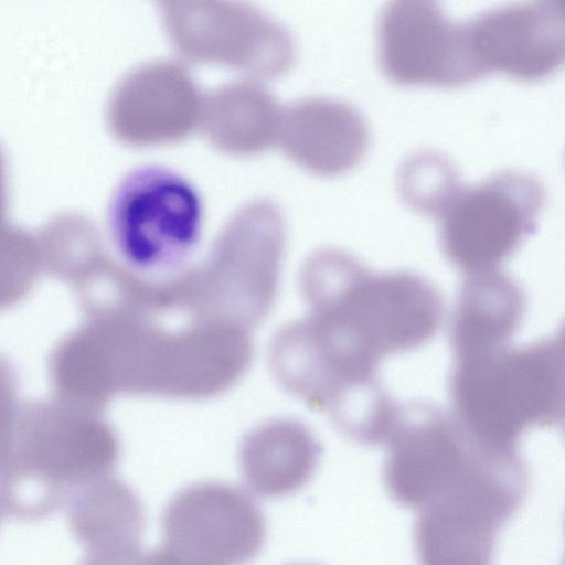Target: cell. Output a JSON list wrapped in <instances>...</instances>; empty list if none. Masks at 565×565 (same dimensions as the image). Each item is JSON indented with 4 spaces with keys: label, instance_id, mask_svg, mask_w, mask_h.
Instances as JSON below:
<instances>
[{
    "label": "cell",
    "instance_id": "obj_1",
    "mask_svg": "<svg viewBox=\"0 0 565 565\" xmlns=\"http://www.w3.org/2000/svg\"><path fill=\"white\" fill-rule=\"evenodd\" d=\"M299 289L309 311L341 320L382 359L423 345L443 320V299L429 280L406 270L373 273L339 248L306 259Z\"/></svg>",
    "mask_w": 565,
    "mask_h": 565
},
{
    "label": "cell",
    "instance_id": "obj_2",
    "mask_svg": "<svg viewBox=\"0 0 565 565\" xmlns=\"http://www.w3.org/2000/svg\"><path fill=\"white\" fill-rule=\"evenodd\" d=\"M452 415L482 445L516 452L523 430L565 414V363L553 341L455 359Z\"/></svg>",
    "mask_w": 565,
    "mask_h": 565
},
{
    "label": "cell",
    "instance_id": "obj_3",
    "mask_svg": "<svg viewBox=\"0 0 565 565\" xmlns=\"http://www.w3.org/2000/svg\"><path fill=\"white\" fill-rule=\"evenodd\" d=\"M202 200L178 172L145 164L125 174L111 194L107 228L127 269L166 278L184 268L202 232Z\"/></svg>",
    "mask_w": 565,
    "mask_h": 565
},
{
    "label": "cell",
    "instance_id": "obj_4",
    "mask_svg": "<svg viewBox=\"0 0 565 565\" xmlns=\"http://www.w3.org/2000/svg\"><path fill=\"white\" fill-rule=\"evenodd\" d=\"M507 454L477 441L452 414L411 403L387 440L383 481L396 503L422 510Z\"/></svg>",
    "mask_w": 565,
    "mask_h": 565
},
{
    "label": "cell",
    "instance_id": "obj_5",
    "mask_svg": "<svg viewBox=\"0 0 565 565\" xmlns=\"http://www.w3.org/2000/svg\"><path fill=\"white\" fill-rule=\"evenodd\" d=\"M160 20L185 60L225 66L252 77L275 78L295 58L291 34L259 9L232 1H163Z\"/></svg>",
    "mask_w": 565,
    "mask_h": 565
},
{
    "label": "cell",
    "instance_id": "obj_6",
    "mask_svg": "<svg viewBox=\"0 0 565 565\" xmlns=\"http://www.w3.org/2000/svg\"><path fill=\"white\" fill-rule=\"evenodd\" d=\"M543 200L539 182L514 171L460 186L438 215L445 256L467 275L497 269L534 228Z\"/></svg>",
    "mask_w": 565,
    "mask_h": 565
},
{
    "label": "cell",
    "instance_id": "obj_7",
    "mask_svg": "<svg viewBox=\"0 0 565 565\" xmlns=\"http://www.w3.org/2000/svg\"><path fill=\"white\" fill-rule=\"evenodd\" d=\"M164 544L203 565H243L262 551L265 518L243 489L201 482L175 493L162 514Z\"/></svg>",
    "mask_w": 565,
    "mask_h": 565
},
{
    "label": "cell",
    "instance_id": "obj_8",
    "mask_svg": "<svg viewBox=\"0 0 565 565\" xmlns=\"http://www.w3.org/2000/svg\"><path fill=\"white\" fill-rule=\"evenodd\" d=\"M286 246L281 212L269 200L241 206L217 237L213 263L222 274L231 319L249 329L263 321L278 294Z\"/></svg>",
    "mask_w": 565,
    "mask_h": 565
},
{
    "label": "cell",
    "instance_id": "obj_9",
    "mask_svg": "<svg viewBox=\"0 0 565 565\" xmlns=\"http://www.w3.org/2000/svg\"><path fill=\"white\" fill-rule=\"evenodd\" d=\"M462 24L476 79L501 72L533 81L565 65V1L505 6Z\"/></svg>",
    "mask_w": 565,
    "mask_h": 565
},
{
    "label": "cell",
    "instance_id": "obj_10",
    "mask_svg": "<svg viewBox=\"0 0 565 565\" xmlns=\"http://www.w3.org/2000/svg\"><path fill=\"white\" fill-rule=\"evenodd\" d=\"M204 95L179 62L156 60L127 72L108 96L109 132L129 147H153L186 138L199 128Z\"/></svg>",
    "mask_w": 565,
    "mask_h": 565
},
{
    "label": "cell",
    "instance_id": "obj_11",
    "mask_svg": "<svg viewBox=\"0 0 565 565\" xmlns=\"http://www.w3.org/2000/svg\"><path fill=\"white\" fill-rule=\"evenodd\" d=\"M377 51L385 76L404 86H460L475 81L463 25L429 1L388 3L379 17Z\"/></svg>",
    "mask_w": 565,
    "mask_h": 565
},
{
    "label": "cell",
    "instance_id": "obj_12",
    "mask_svg": "<svg viewBox=\"0 0 565 565\" xmlns=\"http://www.w3.org/2000/svg\"><path fill=\"white\" fill-rule=\"evenodd\" d=\"M370 134L351 105L330 98H302L282 109L278 142L307 171L333 177L354 168L364 157Z\"/></svg>",
    "mask_w": 565,
    "mask_h": 565
},
{
    "label": "cell",
    "instance_id": "obj_13",
    "mask_svg": "<svg viewBox=\"0 0 565 565\" xmlns=\"http://www.w3.org/2000/svg\"><path fill=\"white\" fill-rule=\"evenodd\" d=\"M321 454L320 441L306 424L279 417L262 423L245 437L239 466L254 493L282 498L309 482Z\"/></svg>",
    "mask_w": 565,
    "mask_h": 565
},
{
    "label": "cell",
    "instance_id": "obj_14",
    "mask_svg": "<svg viewBox=\"0 0 565 565\" xmlns=\"http://www.w3.org/2000/svg\"><path fill=\"white\" fill-rule=\"evenodd\" d=\"M282 107L255 79L225 83L204 95L199 129L231 156H254L278 142Z\"/></svg>",
    "mask_w": 565,
    "mask_h": 565
},
{
    "label": "cell",
    "instance_id": "obj_15",
    "mask_svg": "<svg viewBox=\"0 0 565 565\" xmlns=\"http://www.w3.org/2000/svg\"><path fill=\"white\" fill-rule=\"evenodd\" d=\"M523 311L524 297L510 277L497 269L467 275L450 328L455 359L507 347Z\"/></svg>",
    "mask_w": 565,
    "mask_h": 565
},
{
    "label": "cell",
    "instance_id": "obj_16",
    "mask_svg": "<svg viewBox=\"0 0 565 565\" xmlns=\"http://www.w3.org/2000/svg\"><path fill=\"white\" fill-rule=\"evenodd\" d=\"M67 520L73 535L87 552L139 544L145 522L136 493L108 476L72 495Z\"/></svg>",
    "mask_w": 565,
    "mask_h": 565
},
{
    "label": "cell",
    "instance_id": "obj_17",
    "mask_svg": "<svg viewBox=\"0 0 565 565\" xmlns=\"http://www.w3.org/2000/svg\"><path fill=\"white\" fill-rule=\"evenodd\" d=\"M397 183L408 206L437 217L460 188L450 162L435 152H420L406 159Z\"/></svg>",
    "mask_w": 565,
    "mask_h": 565
},
{
    "label": "cell",
    "instance_id": "obj_18",
    "mask_svg": "<svg viewBox=\"0 0 565 565\" xmlns=\"http://www.w3.org/2000/svg\"><path fill=\"white\" fill-rule=\"evenodd\" d=\"M289 565H318V564H313V563H294V564H289Z\"/></svg>",
    "mask_w": 565,
    "mask_h": 565
},
{
    "label": "cell",
    "instance_id": "obj_19",
    "mask_svg": "<svg viewBox=\"0 0 565 565\" xmlns=\"http://www.w3.org/2000/svg\"><path fill=\"white\" fill-rule=\"evenodd\" d=\"M563 565H565V559H564V564Z\"/></svg>",
    "mask_w": 565,
    "mask_h": 565
},
{
    "label": "cell",
    "instance_id": "obj_20",
    "mask_svg": "<svg viewBox=\"0 0 565 565\" xmlns=\"http://www.w3.org/2000/svg\"><path fill=\"white\" fill-rule=\"evenodd\" d=\"M565 416V415H564Z\"/></svg>",
    "mask_w": 565,
    "mask_h": 565
}]
</instances>
